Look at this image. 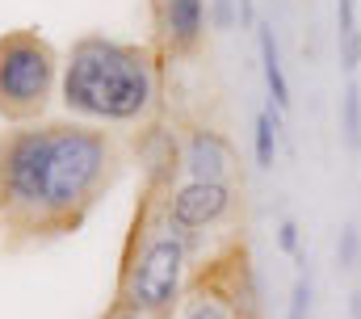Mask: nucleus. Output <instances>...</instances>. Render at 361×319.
Instances as JSON below:
<instances>
[{
	"mask_svg": "<svg viewBox=\"0 0 361 319\" xmlns=\"http://www.w3.org/2000/svg\"><path fill=\"white\" fill-rule=\"evenodd\" d=\"M118 164V143L97 126H13L0 135V215L30 236L76 231L114 185Z\"/></svg>",
	"mask_w": 361,
	"mask_h": 319,
	"instance_id": "1",
	"label": "nucleus"
},
{
	"mask_svg": "<svg viewBox=\"0 0 361 319\" xmlns=\"http://www.w3.org/2000/svg\"><path fill=\"white\" fill-rule=\"evenodd\" d=\"M59 92L68 114L85 122H135L156 101V64L135 42L89 34L72 42Z\"/></svg>",
	"mask_w": 361,
	"mask_h": 319,
	"instance_id": "2",
	"label": "nucleus"
},
{
	"mask_svg": "<svg viewBox=\"0 0 361 319\" xmlns=\"http://www.w3.org/2000/svg\"><path fill=\"white\" fill-rule=\"evenodd\" d=\"M185 269H189V236L160 215L135 223V243L122 265L118 307L135 319H169L185 299Z\"/></svg>",
	"mask_w": 361,
	"mask_h": 319,
	"instance_id": "3",
	"label": "nucleus"
},
{
	"mask_svg": "<svg viewBox=\"0 0 361 319\" xmlns=\"http://www.w3.org/2000/svg\"><path fill=\"white\" fill-rule=\"evenodd\" d=\"M59 55L38 30H8L0 34V118L13 126H30L47 114L55 84H59Z\"/></svg>",
	"mask_w": 361,
	"mask_h": 319,
	"instance_id": "4",
	"label": "nucleus"
},
{
	"mask_svg": "<svg viewBox=\"0 0 361 319\" xmlns=\"http://www.w3.org/2000/svg\"><path fill=\"white\" fill-rule=\"evenodd\" d=\"M235 206V185H219V181H180L164 198V219L177 227L180 236L206 231L214 223H223Z\"/></svg>",
	"mask_w": 361,
	"mask_h": 319,
	"instance_id": "5",
	"label": "nucleus"
},
{
	"mask_svg": "<svg viewBox=\"0 0 361 319\" xmlns=\"http://www.w3.org/2000/svg\"><path fill=\"white\" fill-rule=\"evenodd\" d=\"M180 168L189 181H219V185H235V152L231 143L210 131V126H193L180 143Z\"/></svg>",
	"mask_w": 361,
	"mask_h": 319,
	"instance_id": "6",
	"label": "nucleus"
},
{
	"mask_svg": "<svg viewBox=\"0 0 361 319\" xmlns=\"http://www.w3.org/2000/svg\"><path fill=\"white\" fill-rule=\"evenodd\" d=\"M206 34V0H164V38L173 51H193Z\"/></svg>",
	"mask_w": 361,
	"mask_h": 319,
	"instance_id": "7",
	"label": "nucleus"
},
{
	"mask_svg": "<svg viewBox=\"0 0 361 319\" xmlns=\"http://www.w3.org/2000/svg\"><path fill=\"white\" fill-rule=\"evenodd\" d=\"M257 47H261V72H265V84H269L273 109L286 114L290 109V80H286V68H281V51H277V34H273L269 21L257 25Z\"/></svg>",
	"mask_w": 361,
	"mask_h": 319,
	"instance_id": "8",
	"label": "nucleus"
},
{
	"mask_svg": "<svg viewBox=\"0 0 361 319\" xmlns=\"http://www.w3.org/2000/svg\"><path fill=\"white\" fill-rule=\"evenodd\" d=\"M177 319H240V311L227 303V294H223L214 282H202V286H193V290L180 299Z\"/></svg>",
	"mask_w": 361,
	"mask_h": 319,
	"instance_id": "9",
	"label": "nucleus"
},
{
	"mask_svg": "<svg viewBox=\"0 0 361 319\" xmlns=\"http://www.w3.org/2000/svg\"><path fill=\"white\" fill-rule=\"evenodd\" d=\"M336 47H341V68L357 76L361 68V21L357 0H336Z\"/></svg>",
	"mask_w": 361,
	"mask_h": 319,
	"instance_id": "10",
	"label": "nucleus"
},
{
	"mask_svg": "<svg viewBox=\"0 0 361 319\" xmlns=\"http://www.w3.org/2000/svg\"><path fill=\"white\" fill-rule=\"evenodd\" d=\"M277 131H281V114L277 109H261L257 122H252V152H257L261 168L277 164Z\"/></svg>",
	"mask_w": 361,
	"mask_h": 319,
	"instance_id": "11",
	"label": "nucleus"
},
{
	"mask_svg": "<svg viewBox=\"0 0 361 319\" xmlns=\"http://www.w3.org/2000/svg\"><path fill=\"white\" fill-rule=\"evenodd\" d=\"M341 135H345L349 152H361V84H357V76H349L345 92H341Z\"/></svg>",
	"mask_w": 361,
	"mask_h": 319,
	"instance_id": "12",
	"label": "nucleus"
},
{
	"mask_svg": "<svg viewBox=\"0 0 361 319\" xmlns=\"http://www.w3.org/2000/svg\"><path fill=\"white\" fill-rule=\"evenodd\" d=\"M336 265L345 273H353L361 265V227L357 223H345L341 227V236H336Z\"/></svg>",
	"mask_w": 361,
	"mask_h": 319,
	"instance_id": "13",
	"label": "nucleus"
},
{
	"mask_svg": "<svg viewBox=\"0 0 361 319\" xmlns=\"http://www.w3.org/2000/svg\"><path fill=\"white\" fill-rule=\"evenodd\" d=\"M311 303H315L311 277H307V273H298V277H294V290H290V307H286V319H311Z\"/></svg>",
	"mask_w": 361,
	"mask_h": 319,
	"instance_id": "14",
	"label": "nucleus"
},
{
	"mask_svg": "<svg viewBox=\"0 0 361 319\" xmlns=\"http://www.w3.org/2000/svg\"><path fill=\"white\" fill-rule=\"evenodd\" d=\"M277 248H281L286 256L302 260V248H298V223H294V219H281V227H277Z\"/></svg>",
	"mask_w": 361,
	"mask_h": 319,
	"instance_id": "15",
	"label": "nucleus"
},
{
	"mask_svg": "<svg viewBox=\"0 0 361 319\" xmlns=\"http://www.w3.org/2000/svg\"><path fill=\"white\" fill-rule=\"evenodd\" d=\"M235 4L240 0H214V25L219 30H231L235 25Z\"/></svg>",
	"mask_w": 361,
	"mask_h": 319,
	"instance_id": "16",
	"label": "nucleus"
},
{
	"mask_svg": "<svg viewBox=\"0 0 361 319\" xmlns=\"http://www.w3.org/2000/svg\"><path fill=\"white\" fill-rule=\"evenodd\" d=\"M349 319H361V290L349 294Z\"/></svg>",
	"mask_w": 361,
	"mask_h": 319,
	"instance_id": "17",
	"label": "nucleus"
},
{
	"mask_svg": "<svg viewBox=\"0 0 361 319\" xmlns=\"http://www.w3.org/2000/svg\"><path fill=\"white\" fill-rule=\"evenodd\" d=\"M240 21L252 25V0H240Z\"/></svg>",
	"mask_w": 361,
	"mask_h": 319,
	"instance_id": "18",
	"label": "nucleus"
},
{
	"mask_svg": "<svg viewBox=\"0 0 361 319\" xmlns=\"http://www.w3.org/2000/svg\"><path fill=\"white\" fill-rule=\"evenodd\" d=\"M105 319H135V315H130V311H122V307H114V311H109Z\"/></svg>",
	"mask_w": 361,
	"mask_h": 319,
	"instance_id": "19",
	"label": "nucleus"
}]
</instances>
